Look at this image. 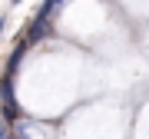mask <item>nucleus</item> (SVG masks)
Here are the masks:
<instances>
[{"label":"nucleus","mask_w":149,"mask_h":139,"mask_svg":"<svg viewBox=\"0 0 149 139\" xmlns=\"http://www.w3.org/2000/svg\"><path fill=\"white\" fill-rule=\"evenodd\" d=\"M0 30H3V17H0Z\"/></svg>","instance_id":"4"},{"label":"nucleus","mask_w":149,"mask_h":139,"mask_svg":"<svg viewBox=\"0 0 149 139\" xmlns=\"http://www.w3.org/2000/svg\"><path fill=\"white\" fill-rule=\"evenodd\" d=\"M0 139H17V136H13V133H10V129H7L3 123H0Z\"/></svg>","instance_id":"3"},{"label":"nucleus","mask_w":149,"mask_h":139,"mask_svg":"<svg viewBox=\"0 0 149 139\" xmlns=\"http://www.w3.org/2000/svg\"><path fill=\"white\" fill-rule=\"evenodd\" d=\"M0 106H3L7 119L20 116V106H17V96H13V73L10 70H3V80H0Z\"/></svg>","instance_id":"1"},{"label":"nucleus","mask_w":149,"mask_h":139,"mask_svg":"<svg viewBox=\"0 0 149 139\" xmlns=\"http://www.w3.org/2000/svg\"><path fill=\"white\" fill-rule=\"evenodd\" d=\"M47 33H50V20L47 17H33V23L27 30V43H37L40 37H47Z\"/></svg>","instance_id":"2"},{"label":"nucleus","mask_w":149,"mask_h":139,"mask_svg":"<svg viewBox=\"0 0 149 139\" xmlns=\"http://www.w3.org/2000/svg\"><path fill=\"white\" fill-rule=\"evenodd\" d=\"M13 3H17V0H13Z\"/></svg>","instance_id":"5"}]
</instances>
